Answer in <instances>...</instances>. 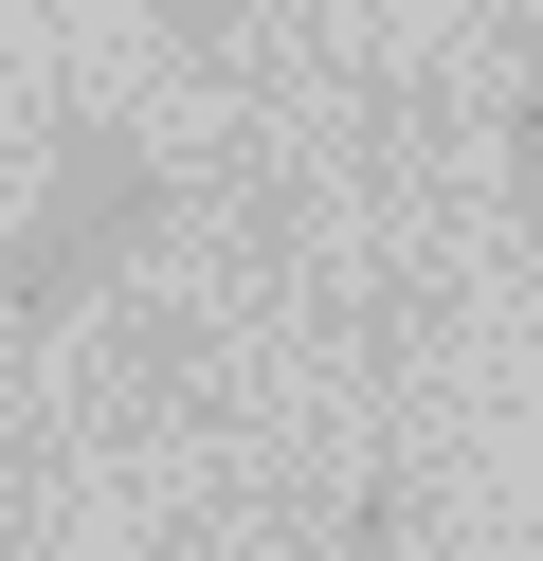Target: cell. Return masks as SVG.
Wrapping results in <instances>:
<instances>
[{"label":"cell","mask_w":543,"mask_h":561,"mask_svg":"<svg viewBox=\"0 0 543 561\" xmlns=\"http://www.w3.org/2000/svg\"><path fill=\"white\" fill-rule=\"evenodd\" d=\"M145 236H163V146H127V127H55V182H36V218L0 236V308H19V327H72Z\"/></svg>","instance_id":"cell-1"},{"label":"cell","mask_w":543,"mask_h":561,"mask_svg":"<svg viewBox=\"0 0 543 561\" xmlns=\"http://www.w3.org/2000/svg\"><path fill=\"white\" fill-rule=\"evenodd\" d=\"M326 561H417V471H362L344 525H326Z\"/></svg>","instance_id":"cell-2"},{"label":"cell","mask_w":543,"mask_h":561,"mask_svg":"<svg viewBox=\"0 0 543 561\" xmlns=\"http://www.w3.org/2000/svg\"><path fill=\"white\" fill-rule=\"evenodd\" d=\"M507 163H525V218H543V73H525V110H507Z\"/></svg>","instance_id":"cell-3"}]
</instances>
